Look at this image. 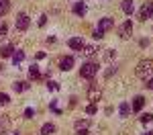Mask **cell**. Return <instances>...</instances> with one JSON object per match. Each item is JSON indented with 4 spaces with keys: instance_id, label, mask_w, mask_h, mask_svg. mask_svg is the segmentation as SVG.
Instances as JSON below:
<instances>
[{
    "instance_id": "6da1fadb",
    "label": "cell",
    "mask_w": 153,
    "mask_h": 135,
    "mask_svg": "<svg viewBox=\"0 0 153 135\" xmlns=\"http://www.w3.org/2000/svg\"><path fill=\"white\" fill-rule=\"evenodd\" d=\"M135 74L139 78H143V80L153 78V60H141L137 63V68H135Z\"/></svg>"
},
{
    "instance_id": "7a4b0ae2",
    "label": "cell",
    "mask_w": 153,
    "mask_h": 135,
    "mask_svg": "<svg viewBox=\"0 0 153 135\" xmlns=\"http://www.w3.org/2000/svg\"><path fill=\"white\" fill-rule=\"evenodd\" d=\"M98 70H100V66H98V63L88 61V63H84L82 68H80V76L86 78V80H94V76L98 74Z\"/></svg>"
},
{
    "instance_id": "3957f363",
    "label": "cell",
    "mask_w": 153,
    "mask_h": 135,
    "mask_svg": "<svg viewBox=\"0 0 153 135\" xmlns=\"http://www.w3.org/2000/svg\"><path fill=\"white\" fill-rule=\"evenodd\" d=\"M29 23H31V19H29V14L27 12H19L16 14V31H21V33H25L27 29H29Z\"/></svg>"
},
{
    "instance_id": "277c9868",
    "label": "cell",
    "mask_w": 153,
    "mask_h": 135,
    "mask_svg": "<svg viewBox=\"0 0 153 135\" xmlns=\"http://www.w3.org/2000/svg\"><path fill=\"white\" fill-rule=\"evenodd\" d=\"M153 16V0H147L139 10V21H147Z\"/></svg>"
},
{
    "instance_id": "5b68a950",
    "label": "cell",
    "mask_w": 153,
    "mask_h": 135,
    "mask_svg": "<svg viewBox=\"0 0 153 135\" xmlns=\"http://www.w3.org/2000/svg\"><path fill=\"white\" fill-rule=\"evenodd\" d=\"M131 35H133V23L131 21H125V23L118 27V37L120 39H129Z\"/></svg>"
},
{
    "instance_id": "8992f818",
    "label": "cell",
    "mask_w": 153,
    "mask_h": 135,
    "mask_svg": "<svg viewBox=\"0 0 153 135\" xmlns=\"http://www.w3.org/2000/svg\"><path fill=\"white\" fill-rule=\"evenodd\" d=\"M100 98H102V90L98 88V84L92 82V84H90V90H88V100H90V102H98Z\"/></svg>"
},
{
    "instance_id": "52a82bcc",
    "label": "cell",
    "mask_w": 153,
    "mask_h": 135,
    "mask_svg": "<svg viewBox=\"0 0 153 135\" xmlns=\"http://www.w3.org/2000/svg\"><path fill=\"white\" fill-rule=\"evenodd\" d=\"M98 31H102V33H106V31H112L114 29V19H110V16H106V19H100V23H98V27H96Z\"/></svg>"
},
{
    "instance_id": "ba28073f",
    "label": "cell",
    "mask_w": 153,
    "mask_h": 135,
    "mask_svg": "<svg viewBox=\"0 0 153 135\" xmlns=\"http://www.w3.org/2000/svg\"><path fill=\"white\" fill-rule=\"evenodd\" d=\"M71 68H74V57L71 55H65V57L59 60V70L61 72H70Z\"/></svg>"
},
{
    "instance_id": "9c48e42d",
    "label": "cell",
    "mask_w": 153,
    "mask_h": 135,
    "mask_svg": "<svg viewBox=\"0 0 153 135\" xmlns=\"http://www.w3.org/2000/svg\"><path fill=\"white\" fill-rule=\"evenodd\" d=\"M68 45H70L71 49H76V51H82L86 43H84V39H82V37H71L70 41H68Z\"/></svg>"
},
{
    "instance_id": "30bf717a",
    "label": "cell",
    "mask_w": 153,
    "mask_h": 135,
    "mask_svg": "<svg viewBox=\"0 0 153 135\" xmlns=\"http://www.w3.org/2000/svg\"><path fill=\"white\" fill-rule=\"evenodd\" d=\"M86 10H88V8H86V4H84V2H74V6H71V12H74L76 16H84Z\"/></svg>"
},
{
    "instance_id": "8fae6325",
    "label": "cell",
    "mask_w": 153,
    "mask_h": 135,
    "mask_svg": "<svg viewBox=\"0 0 153 135\" xmlns=\"http://www.w3.org/2000/svg\"><path fill=\"white\" fill-rule=\"evenodd\" d=\"M143 107H145V96H141V94H139V96L133 98V104H131V109L135 110V113H139Z\"/></svg>"
},
{
    "instance_id": "7c38bea8",
    "label": "cell",
    "mask_w": 153,
    "mask_h": 135,
    "mask_svg": "<svg viewBox=\"0 0 153 135\" xmlns=\"http://www.w3.org/2000/svg\"><path fill=\"white\" fill-rule=\"evenodd\" d=\"M98 51H100L98 45H84V55H86V57H94Z\"/></svg>"
},
{
    "instance_id": "4fadbf2b",
    "label": "cell",
    "mask_w": 153,
    "mask_h": 135,
    "mask_svg": "<svg viewBox=\"0 0 153 135\" xmlns=\"http://www.w3.org/2000/svg\"><path fill=\"white\" fill-rule=\"evenodd\" d=\"M12 53H14V47H12L10 43H6L4 47L0 49V55H2V57H12Z\"/></svg>"
},
{
    "instance_id": "5bb4252c",
    "label": "cell",
    "mask_w": 153,
    "mask_h": 135,
    "mask_svg": "<svg viewBox=\"0 0 153 135\" xmlns=\"http://www.w3.org/2000/svg\"><path fill=\"white\" fill-rule=\"evenodd\" d=\"M118 113H120V117H129V115H131V104H129V102H120Z\"/></svg>"
},
{
    "instance_id": "9a60e30c",
    "label": "cell",
    "mask_w": 153,
    "mask_h": 135,
    "mask_svg": "<svg viewBox=\"0 0 153 135\" xmlns=\"http://www.w3.org/2000/svg\"><path fill=\"white\" fill-rule=\"evenodd\" d=\"M51 133H55V125L53 123H45L41 127V135H51Z\"/></svg>"
},
{
    "instance_id": "2e32d148",
    "label": "cell",
    "mask_w": 153,
    "mask_h": 135,
    "mask_svg": "<svg viewBox=\"0 0 153 135\" xmlns=\"http://www.w3.org/2000/svg\"><path fill=\"white\" fill-rule=\"evenodd\" d=\"M29 78H31V80H39V78H41V72H39V68H37L35 63L29 68Z\"/></svg>"
},
{
    "instance_id": "e0dca14e",
    "label": "cell",
    "mask_w": 153,
    "mask_h": 135,
    "mask_svg": "<svg viewBox=\"0 0 153 135\" xmlns=\"http://www.w3.org/2000/svg\"><path fill=\"white\" fill-rule=\"evenodd\" d=\"M29 86L31 84H27V82H14L12 84V90L14 92H25V90H29Z\"/></svg>"
},
{
    "instance_id": "ac0fdd59",
    "label": "cell",
    "mask_w": 153,
    "mask_h": 135,
    "mask_svg": "<svg viewBox=\"0 0 153 135\" xmlns=\"http://www.w3.org/2000/svg\"><path fill=\"white\" fill-rule=\"evenodd\" d=\"M74 127H76V131L88 129V127H90V119H84V121H76V123H74Z\"/></svg>"
},
{
    "instance_id": "d6986e66",
    "label": "cell",
    "mask_w": 153,
    "mask_h": 135,
    "mask_svg": "<svg viewBox=\"0 0 153 135\" xmlns=\"http://www.w3.org/2000/svg\"><path fill=\"white\" fill-rule=\"evenodd\" d=\"M23 60H25V51H21V49H16V51L12 53V61H14V66H16V63H21Z\"/></svg>"
},
{
    "instance_id": "ffe728a7",
    "label": "cell",
    "mask_w": 153,
    "mask_h": 135,
    "mask_svg": "<svg viewBox=\"0 0 153 135\" xmlns=\"http://www.w3.org/2000/svg\"><path fill=\"white\" fill-rule=\"evenodd\" d=\"M133 8H135L133 0H123V10H125V14H131V12H133Z\"/></svg>"
},
{
    "instance_id": "44dd1931",
    "label": "cell",
    "mask_w": 153,
    "mask_h": 135,
    "mask_svg": "<svg viewBox=\"0 0 153 135\" xmlns=\"http://www.w3.org/2000/svg\"><path fill=\"white\" fill-rule=\"evenodd\" d=\"M8 10H10V2L8 0H0V16H4Z\"/></svg>"
},
{
    "instance_id": "7402d4cb",
    "label": "cell",
    "mask_w": 153,
    "mask_h": 135,
    "mask_svg": "<svg viewBox=\"0 0 153 135\" xmlns=\"http://www.w3.org/2000/svg\"><path fill=\"white\" fill-rule=\"evenodd\" d=\"M96 110H98V107H96V102H90V104L86 107V115H96Z\"/></svg>"
},
{
    "instance_id": "603a6c76",
    "label": "cell",
    "mask_w": 153,
    "mask_h": 135,
    "mask_svg": "<svg viewBox=\"0 0 153 135\" xmlns=\"http://www.w3.org/2000/svg\"><path fill=\"white\" fill-rule=\"evenodd\" d=\"M8 102H10V96L4 94V92H0V107H6Z\"/></svg>"
},
{
    "instance_id": "cb8c5ba5",
    "label": "cell",
    "mask_w": 153,
    "mask_h": 135,
    "mask_svg": "<svg viewBox=\"0 0 153 135\" xmlns=\"http://www.w3.org/2000/svg\"><path fill=\"white\" fill-rule=\"evenodd\" d=\"M149 121H153V115H151V113H145V115H141V123H145V125H147Z\"/></svg>"
},
{
    "instance_id": "d4e9b609",
    "label": "cell",
    "mask_w": 153,
    "mask_h": 135,
    "mask_svg": "<svg viewBox=\"0 0 153 135\" xmlns=\"http://www.w3.org/2000/svg\"><path fill=\"white\" fill-rule=\"evenodd\" d=\"M33 117H35V110L31 109V107H27L25 109V119H33Z\"/></svg>"
},
{
    "instance_id": "484cf974",
    "label": "cell",
    "mask_w": 153,
    "mask_h": 135,
    "mask_svg": "<svg viewBox=\"0 0 153 135\" xmlns=\"http://www.w3.org/2000/svg\"><path fill=\"white\" fill-rule=\"evenodd\" d=\"M114 55H117V53H114V51H112V49H106L104 57H106V60H108V61H112V60H114Z\"/></svg>"
},
{
    "instance_id": "4316f807",
    "label": "cell",
    "mask_w": 153,
    "mask_h": 135,
    "mask_svg": "<svg viewBox=\"0 0 153 135\" xmlns=\"http://www.w3.org/2000/svg\"><path fill=\"white\" fill-rule=\"evenodd\" d=\"M92 37H94V39H98V41H100V39H102V37H104V33H102V31H98V29H94V33H92Z\"/></svg>"
},
{
    "instance_id": "83f0119b",
    "label": "cell",
    "mask_w": 153,
    "mask_h": 135,
    "mask_svg": "<svg viewBox=\"0 0 153 135\" xmlns=\"http://www.w3.org/2000/svg\"><path fill=\"white\" fill-rule=\"evenodd\" d=\"M47 25V14H41L39 16V27H45Z\"/></svg>"
},
{
    "instance_id": "f1b7e54d",
    "label": "cell",
    "mask_w": 153,
    "mask_h": 135,
    "mask_svg": "<svg viewBox=\"0 0 153 135\" xmlns=\"http://www.w3.org/2000/svg\"><path fill=\"white\" fill-rule=\"evenodd\" d=\"M6 29H8V27H6V23H0V39L6 35Z\"/></svg>"
},
{
    "instance_id": "f546056e",
    "label": "cell",
    "mask_w": 153,
    "mask_h": 135,
    "mask_svg": "<svg viewBox=\"0 0 153 135\" xmlns=\"http://www.w3.org/2000/svg\"><path fill=\"white\" fill-rule=\"evenodd\" d=\"M145 88L153 90V78H147V80H145Z\"/></svg>"
},
{
    "instance_id": "4dcf8cb0",
    "label": "cell",
    "mask_w": 153,
    "mask_h": 135,
    "mask_svg": "<svg viewBox=\"0 0 153 135\" xmlns=\"http://www.w3.org/2000/svg\"><path fill=\"white\" fill-rule=\"evenodd\" d=\"M47 88H49V90H59V84H57V82H49Z\"/></svg>"
},
{
    "instance_id": "1f68e13d",
    "label": "cell",
    "mask_w": 153,
    "mask_h": 135,
    "mask_svg": "<svg viewBox=\"0 0 153 135\" xmlns=\"http://www.w3.org/2000/svg\"><path fill=\"white\" fill-rule=\"evenodd\" d=\"M76 135H88V129H82V131H78Z\"/></svg>"
},
{
    "instance_id": "d6a6232c",
    "label": "cell",
    "mask_w": 153,
    "mask_h": 135,
    "mask_svg": "<svg viewBox=\"0 0 153 135\" xmlns=\"http://www.w3.org/2000/svg\"><path fill=\"white\" fill-rule=\"evenodd\" d=\"M143 135H153V131H147V133H143Z\"/></svg>"
},
{
    "instance_id": "836d02e7",
    "label": "cell",
    "mask_w": 153,
    "mask_h": 135,
    "mask_svg": "<svg viewBox=\"0 0 153 135\" xmlns=\"http://www.w3.org/2000/svg\"><path fill=\"white\" fill-rule=\"evenodd\" d=\"M14 135H21V133H19V131H16V133H14Z\"/></svg>"
}]
</instances>
